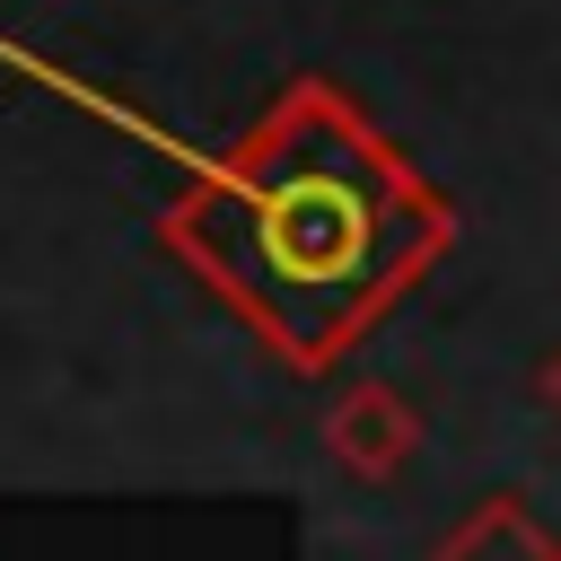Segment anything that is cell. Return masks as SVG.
I'll list each match as a JSON object with an SVG mask.
<instances>
[{
    "label": "cell",
    "mask_w": 561,
    "mask_h": 561,
    "mask_svg": "<svg viewBox=\"0 0 561 561\" xmlns=\"http://www.w3.org/2000/svg\"><path fill=\"white\" fill-rule=\"evenodd\" d=\"M158 245L289 368L324 377L456 245V202L333 79H289L167 210Z\"/></svg>",
    "instance_id": "cell-1"
},
{
    "label": "cell",
    "mask_w": 561,
    "mask_h": 561,
    "mask_svg": "<svg viewBox=\"0 0 561 561\" xmlns=\"http://www.w3.org/2000/svg\"><path fill=\"white\" fill-rule=\"evenodd\" d=\"M421 447V412L386 386V377H351L333 403H324V456L359 482H394Z\"/></svg>",
    "instance_id": "cell-2"
},
{
    "label": "cell",
    "mask_w": 561,
    "mask_h": 561,
    "mask_svg": "<svg viewBox=\"0 0 561 561\" xmlns=\"http://www.w3.org/2000/svg\"><path fill=\"white\" fill-rule=\"evenodd\" d=\"M430 561H561V535H543L517 491H491L430 543Z\"/></svg>",
    "instance_id": "cell-3"
},
{
    "label": "cell",
    "mask_w": 561,
    "mask_h": 561,
    "mask_svg": "<svg viewBox=\"0 0 561 561\" xmlns=\"http://www.w3.org/2000/svg\"><path fill=\"white\" fill-rule=\"evenodd\" d=\"M535 394H543V403H552V412H561V351H552V359H543V368H535Z\"/></svg>",
    "instance_id": "cell-4"
}]
</instances>
